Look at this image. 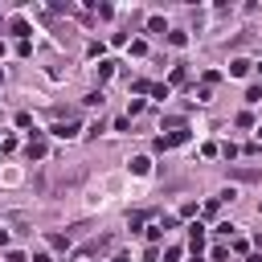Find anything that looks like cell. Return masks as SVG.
Masks as SVG:
<instances>
[{"mask_svg":"<svg viewBox=\"0 0 262 262\" xmlns=\"http://www.w3.org/2000/svg\"><path fill=\"white\" fill-rule=\"evenodd\" d=\"M180 143H188V127H176V131H168V135H160L151 147L156 151H172V147H180Z\"/></svg>","mask_w":262,"mask_h":262,"instance_id":"obj_1","label":"cell"},{"mask_svg":"<svg viewBox=\"0 0 262 262\" xmlns=\"http://www.w3.org/2000/svg\"><path fill=\"white\" fill-rule=\"evenodd\" d=\"M188 250H192V254H201V250H205V225H201V221H192V225H188Z\"/></svg>","mask_w":262,"mask_h":262,"instance_id":"obj_2","label":"cell"},{"mask_svg":"<svg viewBox=\"0 0 262 262\" xmlns=\"http://www.w3.org/2000/svg\"><path fill=\"white\" fill-rule=\"evenodd\" d=\"M250 70H254V61H246V57H233L229 61V78H246Z\"/></svg>","mask_w":262,"mask_h":262,"instance_id":"obj_3","label":"cell"},{"mask_svg":"<svg viewBox=\"0 0 262 262\" xmlns=\"http://www.w3.org/2000/svg\"><path fill=\"white\" fill-rule=\"evenodd\" d=\"M8 29H12V33H16V41H29V33H33V29H29V20H25V16H16V20H12V25H8Z\"/></svg>","mask_w":262,"mask_h":262,"instance_id":"obj_4","label":"cell"},{"mask_svg":"<svg viewBox=\"0 0 262 262\" xmlns=\"http://www.w3.org/2000/svg\"><path fill=\"white\" fill-rule=\"evenodd\" d=\"M53 135H57V139H74V135H78V123H57Z\"/></svg>","mask_w":262,"mask_h":262,"instance_id":"obj_5","label":"cell"},{"mask_svg":"<svg viewBox=\"0 0 262 262\" xmlns=\"http://www.w3.org/2000/svg\"><path fill=\"white\" fill-rule=\"evenodd\" d=\"M41 156H45V139L33 135V139H29V160H41Z\"/></svg>","mask_w":262,"mask_h":262,"instance_id":"obj_6","label":"cell"},{"mask_svg":"<svg viewBox=\"0 0 262 262\" xmlns=\"http://www.w3.org/2000/svg\"><path fill=\"white\" fill-rule=\"evenodd\" d=\"M131 172H135V176H147V172H151V160H147V156H135V160H131Z\"/></svg>","mask_w":262,"mask_h":262,"instance_id":"obj_7","label":"cell"},{"mask_svg":"<svg viewBox=\"0 0 262 262\" xmlns=\"http://www.w3.org/2000/svg\"><path fill=\"white\" fill-rule=\"evenodd\" d=\"M111 74H115V61H98V82H111Z\"/></svg>","mask_w":262,"mask_h":262,"instance_id":"obj_8","label":"cell"},{"mask_svg":"<svg viewBox=\"0 0 262 262\" xmlns=\"http://www.w3.org/2000/svg\"><path fill=\"white\" fill-rule=\"evenodd\" d=\"M49 246H53V250H70V237H66V233H49Z\"/></svg>","mask_w":262,"mask_h":262,"instance_id":"obj_9","label":"cell"},{"mask_svg":"<svg viewBox=\"0 0 262 262\" xmlns=\"http://www.w3.org/2000/svg\"><path fill=\"white\" fill-rule=\"evenodd\" d=\"M168 45H176V49H184V45H188V33H168Z\"/></svg>","mask_w":262,"mask_h":262,"instance_id":"obj_10","label":"cell"},{"mask_svg":"<svg viewBox=\"0 0 262 262\" xmlns=\"http://www.w3.org/2000/svg\"><path fill=\"white\" fill-rule=\"evenodd\" d=\"M160 237H164V225H160V221H156V225H147V242H151V246H156V242H160Z\"/></svg>","mask_w":262,"mask_h":262,"instance_id":"obj_11","label":"cell"},{"mask_svg":"<svg viewBox=\"0 0 262 262\" xmlns=\"http://www.w3.org/2000/svg\"><path fill=\"white\" fill-rule=\"evenodd\" d=\"M147 33H164V16H147Z\"/></svg>","mask_w":262,"mask_h":262,"instance_id":"obj_12","label":"cell"},{"mask_svg":"<svg viewBox=\"0 0 262 262\" xmlns=\"http://www.w3.org/2000/svg\"><path fill=\"white\" fill-rule=\"evenodd\" d=\"M217 151H221V156H225V160H233V156H237V151H242V147H237V143H221V147H217Z\"/></svg>","mask_w":262,"mask_h":262,"instance_id":"obj_13","label":"cell"},{"mask_svg":"<svg viewBox=\"0 0 262 262\" xmlns=\"http://www.w3.org/2000/svg\"><path fill=\"white\" fill-rule=\"evenodd\" d=\"M192 213H196V201H184V205H180V213H176V217H192Z\"/></svg>","mask_w":262,"mask_h":262,"instance_id":"obj_14","label":"cell"},{"mask_svg":"<svg viewBox=\"0 0 262 262\" xmlns=\"http://www.w3.org/2000/svg\"><path fill=\"white\" fill-rule=\"evenodd\" d=\"M246 102H262V86H250L246 90Z\"/></svg>","mask_w":262,"mask_h":262,"instance_id":"obj_15","label":"cell"},{"mask_svg":"<svg viewBox=\"0 0 262 262\" xmlns=\"http://www.w3.org/2000/svg\"><path fill=\"white\" fill-rule=\"evenodd\" d=\"M176 258H180V246H168L164 250V262H176Z\"/></svg>","mask_w":262,"mask_h":262,"instance_id":"obj_16","label":"cell"},{"mask_svg":"<svg viewBox=\"0 0 262 262\" xmlns=\"http://www.w3.org/2000/svg\"><path fill=\"white\" fill-rule=\"evenodd\" d=\"M8 262H25V254L20 250H8Z\"/></svg>","mask_w":262,"mask_h":262,"instance_id":"obj_17","label":"cell"},{"mask_svg":"<svg viewBox=\"0 0 262 262\" xmlns=\"http://www.w3.org/2000/svg\"><path fill=\"white\" fill-rule=\"evenodd\" d=\"M33 262H53V258L49 254H33Z\"/></svg>","mask_w":262,"mask_h":262,"instance_id":"obj_18","label":"cell"},{"mask_svg":"<svg viewBox=\"0 0 262 262\" xmlns=\"http://www.w3.org/2000/svg\"><path fill=\"white\" fill-rule=\"evenodd\" d=\"M0 246H8V229H0Z\"/></svg>","mask_w":262,"mask_h":262,"instance_id":"obj_19","label":"cell"},{"mask_svg":"<svg viewBox=\"0 0 262 262\" xmlns=\"http://www.w3.org/2000/svg\"><path fill=\"white\" fill-rule=\"evenodd\" d=\"M111 262H131V258H127V254H115V258H111Z\"/></svg>","mask_w":262,"mask_h":262,"instance_id":"obj_20","label":"cell"},{"mask_svg":"<svg viewBox=\"0 0 262 262\" xmlns=\"http://www.w3.org/2000/svg\"><path fill=\"white\" fill-rule=\"evenodd\" d=\"M147 262H160V258H156V250H147Z\"/></svg>","mask_w":262,"mask_h":262,"instance_id":"obj_21","label":"cell"},{"mask_svg":"<svg viewBox=\"0 0 262 262\" xmlns=\"http://www.w3.org/2000/svg\"><path fill=\"white\" fill-rule=\"evenodd\" d=\"M192 262H205V258H201V254H192Z\"/></svg>","mask_w":262,"mask_h":262,"instance_id":"obj_22","label":"cell"},{"mask_svg":"<svg viewBox=\"0 0 262 262\" xmlns=\"http://www.w3.org/2000/svg\"><path fill=\"white\" fill-rule=\"evenodd\" d=\"M258 139H262V123H258Z\"/></svg>","mask_w":262,"mask_h":262,"instance_id":"obj_23","label":"cell"},{"mask_svg":"<svg viewBox=\"0 0 262 262\" xmlns=\"http://www.w3.org/2000/svg\"><path fill=\"white\" fill-rule=\"evenodd\" d=\"M258 74H262V61H258Z\"/></svg>","mask_w":262,"mask_h":262,"instance_id":"obj_24","label":"cell"},{"mask_svg":"<svg viewBox=\"0 0 262 262\" xmlns=\"http://www.w3.org/2000/svg\"><path fill=\"white\" fill-rule=\"evenodd\" d=\"M0 82H4V70H0Z\"/></svg>","mask_w":262,"mask_h":262,"instance_id":"obj_25","label":"cell"}]
</instances>
